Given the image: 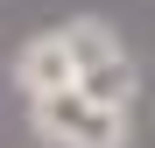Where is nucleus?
I'll return each mask as SVG.
<instances>
[{"label":"nucleus","mask_w":155,"mask_h":148,"mask_svg":"<svg viewBox=\"0 0 155 148\" xmlns=\"http://www.w3.org/2000/svg\"><path fill=\"white\" fill-rule=\"evenodd\" d=\"M28 127L42 148H127L134 141V113L127 106H99L92 92H42L28 99Z\"/></svg>","instance_id":"1"},{"label":"nucleus","mask_w":155,"mask_h":148,"mask_svg":"<svg viewBox=\"0 0 155 148\" xmlns=\"http://www.w3.org/2000/svg\"><path fill=\"white\" fill-rule=\"evenodd\" d=\"M64 42H71V64H78V92H92L99 106H134V92H141V64H134V49L120 42L113 21H99V14H71V21H64Z\"/></svg>","instance_id":"2"},{"label":"nucleus","mask_w":155,"mask_h":148,"mask_svg":"<svg viewBox=\"0 0 155 148\" xmlns=\"http://www.w3.org/2000/svg\"><path fill=\"white\" fill-rule=\"evenodd\" d=\"M7 78H14V92H28V99H42V92H71V85H78V64H71V42H64V28H42V35H28V42L14 49Z\"/></svg>","instance_id":"3"}]
</instances>
